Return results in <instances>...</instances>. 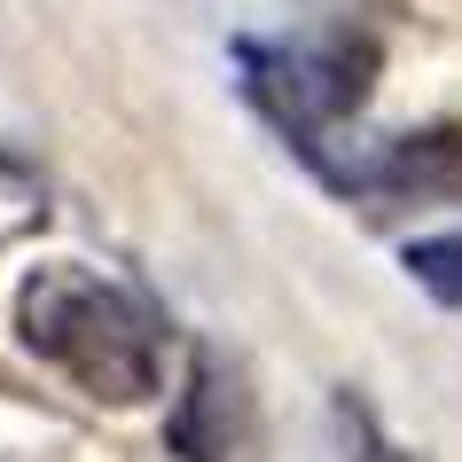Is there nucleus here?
I'll list each match as a JSON object with an SVG mask.
<instances>
[{
	"instance_id": "nucleus-4",
	"label": "nucleus",
	"mask_w": 462,
	"mask_h": 462,
	"mask_svg": "<svg viewBox=\"0 0 462 462\" xmlns=\"http://www.w3.org/2000/svg\"><path fill=\"white\" fill-rule=\"evenodd\" d=\"M353 196H439V204H462V125H431V134H408V142H384V157L345 172Z\"/></svg>"
},
{
	"instance_id": "nucleus-5",
	"label": "nucleus",
	"mask_w": 462,
	"mask_h": 462,
	"mask_svg": "<svg viewBox=\"0 0 462 462\" xmlns=\"http://www.w3.org/2000/svg\"><path fill=\"white\" fill-rule=\"evenodd\" d=\"M400 267H408V282H423L439 306H462V227L455 236H415V244L400 251Z\"/></svg>"
},
{
	"instance_id": "nucleus-1",
	"label": "nucleus",
	"mask_w": 462,
	"mask_h": 462,
	"mask_svg": "<svg viewBox=\"0 0 462 462\" xmlns=\"http://www.w3.org/2000/svg\"><path fill=\"white\" fill-rule=\"evenodd\" d=\"M16 329L48 368H63L87 400L134 408L165 384V321L142 291L95 267H32L16 291Z\"/></svg>"
},
{
	"instance_id": "nucleus-2",
	"label": "nucleus",
	"mask_w": 462,
	"mask_h": 462,
	"mask_svg": "<svg viewBox=\"0 0 462 462\" xmlns=\"http://www.w3.org/2000/svg\"><path fill=\"white\" fill-rule=\"evenodd\" d=\"M236 71H244L251 110L306 157L329 165V134L368 102L376 48L353 32H306V40H236Z\"/></svg>"
},
{
	"instance_id": "nucleus-6",
	"label": "nucleus",
	"mask_w": 462,
	"mask_h": 462,
	"mask_svg": "<svg viewBox=\"0 0 462 462\" xmlns=\"http://www.w3.org/2000/svg\"><path fill=\"white\" fill-rule=\"evenodd\" d=\"M337 423H345V447H353V462H415L408 447H392V439H384V423H376V415H368V400H353V392L337 400Z\"/></svg>"
},
{
	"instance_id": "nucleus-3",
	"label": "nucleus",
	"mask_w": 462,
	"mask_h": 462,
	"mask_svg": "<svg viewBox=\"0 0 462 462\" xmlns=\"http://www.w3.org/2000/svg\"><path fill=\"white\" fill-rule=\"evenodd\" d=\"M172 447L189 462H251V447H259L251 392L236 384V368H219V353H196L189 392L172 408Z\"/></svg>"
}]
</instances>
